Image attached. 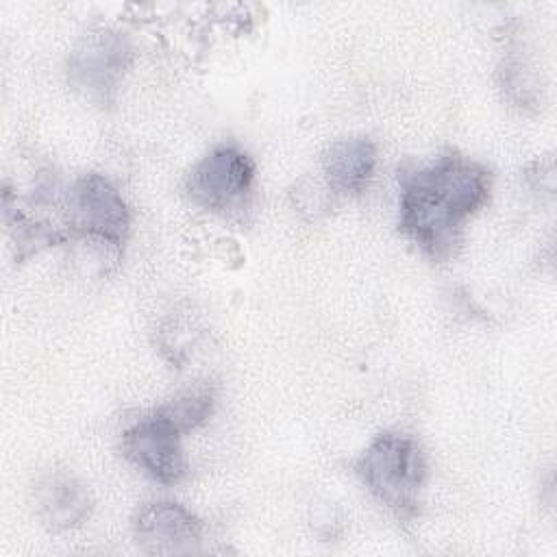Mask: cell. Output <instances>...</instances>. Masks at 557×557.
<instances>
[{
  "label": "cell",
  "instance_id": "cell-1",
  "mask_svg": "<svg viewBox=\"0 0 557 557\" xmlns=\"http://www.w3.org/2000/svg\"><path fill=\"white\" fill-rule=\"evenodd\" d=\"M492 174L479 161L446 152L422 168L403 170L398 226L429 259L446 261L461 244L468 220L485 207Z\"/></svg>",
  "mask_w": 557,
  "mask_h": 557
},
{
  "label": "cell",
  "instance_id": "cell-2",
  "mask_svg": "<svg viewBox=\"0 0 557 557\" xmlns=\"http://www.w3.org/2000/svg\"><path fill=\"white\" fill-rule=\"evenodd\" d=\"M357 474L366 487L398 518L418 511V496L426 479V461L420 444L403 433L376 435L357 461Z\"/></svg>",
  "mask_w": 557,
  "mask_h": 557
},
{
  "label": "cell",
  "instance_id": "cell-3",
  "mask_svg": "<svg viewBox=\"0 0 557 557\" xmlns=\"http://www.w3.org/2000/svg\"><path fill=\"white\" fill-rule=\"evenodd\" d=\"M65 224L72 235L98 239L122 252L131 231V213L111 181L91 172L76 178L67 189Z\"/></svg>",
  "mask_w": 557,
  "mask_h": 557
},
{
  "label": "cell",
  "instance_id": "cell-4",
  "mask_svg": "<svg viewBox=\"0 0 557 557\" xmlns=\"http://www.w3.org/2000/svg\"><path fill=\"white\" fill-rule=\"evenodd\" d=\"M252 159L233 144H220L189 170L185 189L198 207L215 213H228L244 207L252 191Z\"/></svg>",
  "mask_w": 557,
  "mask_h": 557
},
{
  "label": "cell",
  "instance_id": "cell-5",
  "mask_svg": "<svg viewBox=\"0 0 557 557\" xmlns=\"http://www.w3.org/2000/svg\"><path fill=\"white\" fill-rule=\"evenodd\" d=\"M133 48L117 30L87 33L72 50L67 61L70 83L89 100L111 104L131 65Z\"/></svg>",
  "mask_w": 557,
  "mask_h": 557
},
{
  "label": "cell",
  "instance_id": "cell-6",
  "mask_svg": "<svg viewBox=\"0 0 557 557\" xmlns=\"http://www.w3.org/2000/svg\"><path fill=\"white\" fill-rule=\"evenodd\" d=\"M183 426L161 407L139 418L122 435L124 457L163 485L178 483L187 472L181 446Z\"/></svg>",
  "mask_w": 557,
  "mask_h": 557
},
{
  "label": "cell",
  "instance_id": "cell-7",
  "mask_svg": "<svg viewBox=\"0 0 557 557\" xmlns=\"http://www.w3.org/2000/svg\"><path fill=\"white\" fill-rule=\"evenodd\" d=\"M133 533L148 555L191 553L202 540V522L178 503L157 500L135 513Z\"/></svg>",
  "mask_w": 557,
  "mask_h": 557
},
{
  "label": "cell",
  "instance_id": "cell-8",
  "mask_svg": "<svg viewBox=\"0 0 557 557\" xmlns=\"http://www.w3.org/2000/svg\"><path fill=\"white\" fill-rule=\"evenodd\" d=\"M322 168L329 187L339 196H357L366 191L376 168V146L370 137H344L333 141L324 157Z\"/></svg>",
  "mask_w": 557,
  "mask_h": 557
},
{
  "label": "cell",
  "instance_id": "cell-9",
  "mask_svg": "<svg viewBox=\"0 0 557 557\" xmlns=\"http://www.w3.org/2000/svg\"><path fill=\"white\" fill-rule=\"evenodd\" d=\"M37 513L52 531L78 527L91 513V494L87 485L67 472H52L35 487Z\"/></svg>",
  "mask_w": 557,
  "mask_h": 557
}]
</instances>
